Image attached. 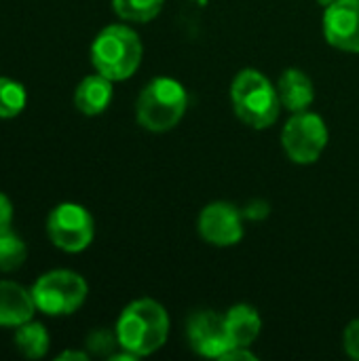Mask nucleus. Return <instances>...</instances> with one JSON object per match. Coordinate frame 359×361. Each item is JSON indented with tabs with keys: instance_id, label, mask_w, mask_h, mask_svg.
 <instances>
[{
	"instance_id": "9b49d317",
	"label": "nucleus",
	"mask_w": 359,
	"mask_h": 361,
	"mask_svg": "<svg viewBox=\"0 0 359 361\" xmlns=\"http://www.w3.org/2000/svg\"><path fill=\"white\" fill-rule=\"evenodd\" d=\"M277 93L281 108L290 114L305 112L315 102V85L311 76L300 68H288L279 74L277 80Z\"/></svg>"
},
{
	"instance_id": "ddd939ff",
	"label": "nucleus",
	"mask_w": 359,
	"mask_h": 361,
	"mask_svg": "<svg viewBox=\"0 0 359 361\" xmlns=\"http://www.w3.org/2000/svg\"><path fill=\"white\" fill-rule=\"evenodd\" d=\"M224 326L231 347H252L262 330V317L256 307L248 302L233 305L224 311Z\"/></svg>"
},
{
	"instance_id": "7ed1b4c3",
	"label": "nucleus",
	"mask_w": 359,
	"mask_h": 361,
	"mask_svg": "<svg viewBox=\"0 0 359 361\" xmlns=\"http://www.w3.org/2000/svg\"><path fill=\"white\" fill-rule=\"evenodd\" d=\"M142 38L127 23L106 25L91 42V63L95 72L112 82L131 78L142 66Z\"/></svg>"
},
{
	"instance_id": "4be33fe9",
	"label": "nucleus",
	"mask_w": 359,
	"mask_h": 361,
	"mask_svg": "<svg viewBox=\"0 0 359 361\" xmlns=\"http://www.w3.org/2000/svg\"><path fill=\"white\" fill-rule=\"evenodd\" d=\"M239 360L258 361V355H256V353H252V351H250V347H231V349L222 355V360L220 361H239Z\"/></svg>"
},
{
	"instance_id": "20e7f679",
	"label": "nucleus",
	"mask_w": 359,
	"mask_h": 361,
	"mask_svg": "<svg viewBox=\"0 0 359 361\" xmlns=\"http://www.w3.org/2000/svg\"><path fill=\"white\" fill-rule=\"evenodd\" d=\"M186 110L188 91L171 76H157L148 80L135 99V118L140 127L152 133H165L178 127Z\"/></svg>"
},
{
	"instance_id": "b1692460",
	"label": "nucleus",
	"mask_w": 359,
	"mask_h": 361,
	"mask_svg": "<svg viewBox=\"0 0 359 361\" xmlns=\"http://www.w3.org/2000/svg\"><path fill=\"white\" fill-rule=\"evenodd\" d=\"M315 2H317L320 6H324V8H326V6H330V4H334L336 0H315Z\"/></svg>"
},
{
	"instance_id": "412c9836",
	"label": "nucleus",
	"mask_w": 359,
	"mask_h": 361,
	"mask_svg": "<svg viewBox=\"0 0 359 361\" xmlns=\"http://www.w3.org/2000/svg\"><path fill=\"white\" fill-rule=\"evenodd\" d=\"M11 224H13V203L4 192H0V233L11 231Z\"/></svg>"
},
{
	"instance_id": "423d86ee",
	"label": "nucleus",
	"mask_w": 359,
	"mask_h": 361,
	"mask_svg": "<svg viewBox=\"0 0 359 361\" xmlns=\"http://www.w3.org/2000/svg\"><path fill=\"white\" fill-rule=\"evenodd\" d=\"M330 140L326 121L311 110L294 112L281 129V148L296 165H313L324 154Z\"/></svg>"
},
{
	"instance_id": "aec40b11",
	"label": "nucleus",
	"mask_w": 359,
	"mask_h": 361,
	"mask_svg": "<svg viewBox=\"0 0 359 361\" xmlns=\"http://www.w3.org/2000/svg\"><path fill=\"white\" fill-rule=\"evenodd\" d=\"M343 347L351 360L359 361V317L347 324L343 332Z\"/></svg>"
},
{
	"instance_id": "9d476101",
	"label": "nucleus",
	"mask_w": 359,
	"mask_h": 361,
	"mask_svg": "<svg viewBox=\"0 0 359 361\" xmlns=\"http://www.w3.org/2000/svg\"><path fill=\"white\" fill-rule=\"evenodd\" d=\"M322 30L334 49L359 53V0H336L326 6Z\"/></svg>"
},
{
	"instance_id": "f257e3e1",
	"label": "nucleus",
	"mask_w": 359,
	"mask_h": 361,
	"mask_svg": "<svg viewBox=\"0 0 359 361\" xmlns=\"http://www.w3.org/2000/svg\"><path fill=\"white\" fill-rule=\"evenodd\" d=\"M169 326V313L161 302L154 298H138L121 311L114 332L121 349L135 357H146L163 349Z\"/></svg>"
},
{
	"instance_id": "0eeeda50",
	"label": "nucleus",
	"mask_w": 359,
	"mask_h": 361,
	"mask_svg": "<svg viewBox=\"0 0 359 361\" xmlns=\"http://www.w3.org/2000/svg\"><path fill=\"white\" fill-rule=\"evenodd\" d=\"M47 235L57 250L78 254L91 245L95 237V222L87 207L70 201L59 203L47 218Z\"/></svg>"
},
{
	"instance_id": "a211bd4d",
	"label": "nucleus",
	"mask_w": 359,
	"mask_h": 361,
	"mask_svg": "<svg viewBox=\"0 0 359 361\" xmlns=\"http://www.w3.org/2000/svg\"><path fill=\"white\" fill-rule=\"evenodd\" d=\"M28 258V247L21 237H17L13 231L0 233V271L11 273L17 271Z\"/></svg>"
},
{
	"instance_id": "6ab92c4d",
	"label": "nucleus",
	"mask_w": 359,
	"mask_h": 361,
	"mask_svg": "<svg viewBox=\"0 0 359 361\" xmlns=\"http://www.w3.org/2000/svg\"><path fill=\"white\" fill-rule=\"evenodd\" d=\"M118 347V338H116V332H110V330H93L89 336H87V349L89 353L93 355H99V357H110L114 353V349Z\"/></svg>"
},
{
	"instance_id": "2eb2a0df",
	"label": "nucleus",
	"mask_w": 359,
	"mask_h": 361,
	"mask_svg": "<svg viewBox=\"0 0 359 361\" xmlns=\"http://www.w3.org/2000/svg\"><path fill=\"white\" fill-rule=\"evenodd\" d=\"M49 345H51V338H49V332L42 324L30 319V322L15 328V347L23 357L40 360L47 355Z\"/></svg>"
},
{
	"instance_id": "5701e85b",
	"label": "nucleus",
	"mask_w": 359,
	"mask_h": 361,
	"mask_svg": "<svg viewBox=\"0 0 359 361\" xmlns=\"http://www.w3.org/2000/svg\"><path fill=\"white\" fill-rule=\"evenodd\" d=\"M57 361H68V360H74V361H87L89 360V353H83V351H63V353H59Z\"/></svg>"
},
{
	"instance_id": "6e6552de",
	"label": "nucleus",
	"mask_w": 359,
	"mask_h": 361,
	"mask_svg": "<svg viewBox=\"0 0 359 361\" xmlns=\"http://www.w3.org/2000/svg\"><path fill=\"white\" fill-rule=\"evenodd\" d=\"M243 218V209L237 205L229 201H214L205 205L197 218L199 237L214 247H233L245 235Z\"/></svg>"
},
{
	"instance_id": "1a4fd4ad",
	"label": "nucleus",
	"mask_w": 359,
	"mask_h": 361,
	"mask_svg": "<svg viewBox=\"0 0 359 361\" xmlns=\"http://www.w3.org/2000/svg\"><path fill=\"white\" fill-rule=\"evenodd\" d=\"M186 341L197 355L222 360V355L231 349V341L224 326V313L212 309H199L190 313L186 322Z\"/></svg>"
},
{
	"instance_id": "39448f33",
	"label": "nucleus",
	"mask_w": 359,
	"mask_h": 361,
	"mask_svg": "<svg viewBox=\"0 0 359 361\" xmlns=\"http://www.w3.org/2000/svg\"><path fill=\"white\" fill-rule=\"evenodd\" d=\"M89 294V286L83 275L68 269H55L36 279L32 286V298L36 311L49 317H63L76 313Z\"/></svg>"
},
{
	"instance_id": "f3484780",
	"label": "nucleus",
	"mask_w": 359,
	"mask_h": 361,
	"mask_svg": "<svg viewBox=\"0 0 359 361\" xmlns=\"http://www.w3.org/2000/svg\"><path fill=\"white\" fill-rule=\"evenodd\" d=\"M28 91L21 82L0 76V118H15L23 112Z\"/></svg>"
},
{
	"instance_id": "dca6fc26",
	"label": "nucleus",
	"mask_w": 359,
	"mask_h": 361,
	"mask_svg": "<svg viewBox=\"0 0 359 361\" xmlns=\"http://www.w3.org/2000/svg\"><path fill=\"white\" fill-rule=\"evenodd\" d=\"M165 0H112V11L127 23H148L163 11Z\"/></svg>"
},
{
	"instance_id": "f03ea898",
	"label": "nucleus",
	"mask_w": 359,
	"mask_h": 361,
	"mask_svg": "<svg viewBox=\"0 0 359 361\" xmlns=\"http://www.w3.org/2000/svg\"><path fill=\"white\" fill-rule=\"evenodd\" d=\"M233 112L252 129H269L277 123L281 108L277 85L256 68H243L231 82Z\"/></svg>"
},
{
	"instance_id": "4468645a",
	"label": "nucleus",
	"mask_w": 359,
	"mask_h": 361,
	"mask_svg": "<svg viewBox=\"0 0 359 361\" xmlns=\"http://www.w3.org/2000/svg\"><path fill=\"white\" fill-rule=\"evenodd\" d=\"M112 80L95 72L85 76L74 89V106L85 116H97L108 110L112 102Z\"/></svg>"
},
{
	"instance_id": "f8f14e48",
	"label": "nucleus",
	"mask_w": 359,
	"mask_h": 361,
	"mask_svg": "<svg viewBox=\"0 0 359 361\" xmlns=\"http://www.w3.org/2000/svg\"><path fill=\"white\" fill-rule=\"evenodd\" d=\"M32 290L15 281H0V328H17L34 317Z\"/></svg>"
}]
</instances>
